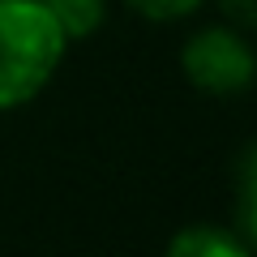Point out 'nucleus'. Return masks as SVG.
<instances>
[{
    "label": "nucleus",
    "instance_id": "f257e3e1",
    "mask_svg": "<svg viewBox=\"0 0 257 257\" xmlns=\"http://www.w3.org/2000/svg\"><path fill=\"white\" fill-rule=\"evenodd\" d=\"M64 43L43 0H0V111L30 103L52 82Z\"/></svg>",
    "mask_w": 257,
    "mask_h": 257
},
{
    "label": "nucleus",
    "instance_id": "f03ea898",
    "mask_svg": "<svg viewBox=\"0 0 257 257\" xmlns=\"http://www.w3.org/2000/svg\"><path fill=\"white\" fill-rule=\"evenodd\" d=\"M180 69L202 94H244L257 82V56L253 47L240 39V30L227 26H206L184 43Z\"/></svg>",
    "mask_w": 257,
    "mask_h": 257
},
{
    "label": "nucleus",
    "instance_id": "7ed1b4c3",
    "mask_svg": "<svg viewBox=\"0 0 257 257\" xmlns=\"http://www.w3.org/2000/svg\"><path fill=\"white\" fill-rule=\"evenodd\" d=\"M163 257H253V248L236 236L231 227H210V223H197V227H184L167 240Z\"/></svg>",
    "mask_w": 257,
    "mask_h": 257
},
{
    "label": "nucleus",
    "instance_id": "20e7f679",
    "mask_svg": "<svg viewBox=\"0 0 257 257\" xmlns=\"http://www.w3.org/2000/svg\"><path fill=\"white\" fill-rule=\"evenodd\" d=\"M231 231L257 248V146H248L236 159V176H231Z\"/></svg>",
    "mask_w": 257,
    "mask_h": 257
},
{
    "label": "nucleus",
    "instance_id": "39448f33",
    "mask_svg": "<svg viewBox=\"0 0 257 257\" xmlns=\"http://www.w3.org/2000/svg\"><path fill=\"white\" fill-rule=\"evenodd\" d=\"M43 5L56 18V26H60L64 39L94 35V30L103 26V18H107V5H103V0H43Z\"/></svg>",
    "mask_w": 257,
    "mask_h": 257
},
{
    "label": "nucleus",
    "instance_id": "423d86ee",
    "mask_svg": "<svg viewBox=\"0 0 257 257\" xmlns=\"http://www.w3.org/2000/svg\"><path fill=\"white\" fill-rule=\"evenodd\" d=\"M128 9H138L142 18L150 22H172V18H184V13H193L202 0H124Z\"/></svg>",
    "mask_w": 257,
    "mask_h": 257
},
{
    "label": "nucleus",
    "instance_id": "0eeeda50",
    "mask_svg": "<svg viewBox=\"0 0 257 257\" xmlns=\"http://www.w3.org/2000/svg\"><path fill=\"white\" fill-rule=\"evenodd\" d=\"M219 5H223V13H227L236 26L257 30V0H219Z\"/></svg>",
    "mask_w": 257,
    "mask_h": 257
}]
</instances>
